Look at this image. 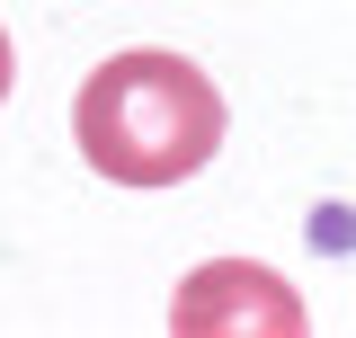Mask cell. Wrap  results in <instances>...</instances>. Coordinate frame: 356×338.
I'll return each instance as SVG.
<instances>
[{
  "instance_id": "1",
  "label": "cell",
  "mask_w": 356,
  "mask_h": 338,
  "mask_svg": "<svg viewBox=\"0 0 356 338\" xmlns=\"http://www.w3.org/2000/svg\"><path fill=\"white\" fill-rule=\"evenodd\" d=\"M81 161L116 187H178L222 152V89L161 45L107 54L72 98Z\"/></svg>"
},
{
  "instance_id": "3",
  "label": "cell",
  "mask_w": 356,
  "mask_h": 338,
  "mask_svg": "<svg viewBox=\"0 0 356 338\" xmlns=\"http://www.w3.org/2000/svg\"><path fill=\"white\" fill-rule=\"evenodd\" d=\"M9 72H18V63H9V27H0V98H9Z\"/></svg>"
},
{
  "instance_id": "2",
  "label": "cell",
  "mask_w": 356,
  "mask_h": 338,
  "mask_svg": "<svg viewBox=\"0 0 356 338\" xmlns=\"http://www.w3.org/2000/svg\"><path fill=\"white\" fill-rule=\"evenodd\" d=\"M170 330H178V338H241V330H259V338H303L312 312H303V294H294L276 267L214 258V267H196V276L170 294Z\"/></svg>"
}]
</instances>
